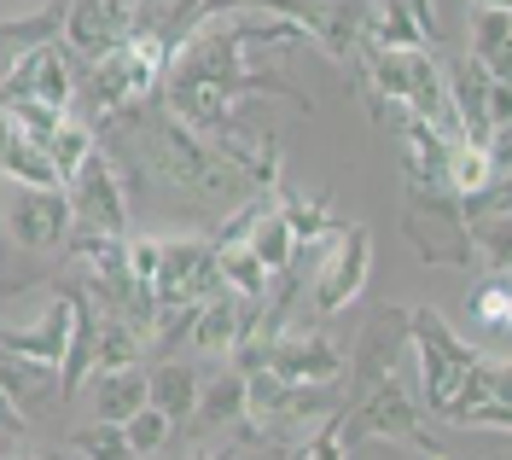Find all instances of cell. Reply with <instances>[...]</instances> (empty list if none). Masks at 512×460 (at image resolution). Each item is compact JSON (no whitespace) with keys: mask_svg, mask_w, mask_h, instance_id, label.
<instances>
[{"mask_svg":"<svg viewBox=\"0 0 512 460\" xmlns=\"http://www.w3.org/2000/svg\"><path fill=\"white\" fill-rule=\"evenodd\" d=\"M94 146H99V140H94V123H88V117H76V111H64L59 129L47 134V158H53V169H59V181H70Z\"/></svg>","mask_w":512,"mask_h":460,"instance_id":"24","label":"cell"},{"mask_svg":"<svg viewBox=\"0 0 512 460\" xmlns=\"http://www.w3.org/2000/svg\"><path fill=\"white\" fill-rule=\"evenodd\" d=\"M64 198H70V228H88V233H111L123 239L128 233V187L117 181V169L105 152H88L82 169L64 181Z\"/></svg>","mask_w":512,"mask_h":460,"instance_id":"6","label":"cell"},{"mask_svg":"<svg viewBox=\"0 0 512 460\" xmlns=\"http://www.w3.org/2000/svg\"><path fill=\"white\" fill-rule=\"evenodd\" d=\"M454 426H472V431H512V396H478L466 402V414Z\"/></svg>","mask_w":512,"mask_h":460,"instance_id":"30","label":"cell"},{"mask_svg":"<svg viewBox=\"0 0 512 460\" xmlns=\"http://www.w3.org/2000/svg\"><path fill=\"white\" fill-rule=\"evenodd\" d=\"M198 373H192V362H175V356H158V362H146V402L158 408L169 426L181 431L192 414V402H198Z\"/></svg>","mask_w":512,"mask_h":460,"instance_id":"16","label":"cell"},{"mask_svg":"<svg viewBox=\"0 0 512 460\" xmlns=\"http://www.w3.org/2000/svg\"><path fill=\"white\" fill-rule=\"evenodd\" d=\"M0 181H24V187H64L53 158H47V140H30V134H12L0 146Z\"/></svg>","mask_w":512,"mask_h":460,"instance_id":"23","label":"cell"},{"mask_svg":"<svg viewBox=\"0 0 512 460\" xmlns=\"http://www.w3.org/2000/svg\"><path fill=\"white\" fill-rule=\"evenodd\" d=\"M280 210H286L297 245H303V239H320L326 228H338V222H332V204H326L320 193H286L280 198Z\"/></svg>","mask_w":512,"mask_h":460,"instance_id":"28","label":"cell"},{"mask_svg":"<svg viewBox=\"0 0 512 460\" xmlns=\"http://www.w3.org/2000/svg\"><path fill=\"white\" fill-rule=\"evenodd\" d=\"M239 420H245V373H239V367H222L216 379H204V385H198V402H192L187 426H181L192 437L187 449L198 455L210 431H233Z\"/></svg>","mask_w":512,"mask_h":460,"instance_id":"12","label":"cell"},{"mask_svg":"<svg viewBox=\"0 0 512 460\" xmlns=\"http://www.w3.org/2000/svg\"><path fill=\"white\" fill-rule=\"evenodd\" d=\"M245 245H251L268 268H286V257L297 251V233H291L286 210H280V198H274V193H262V204H256V216H251V233H245Z\"/></svg>","mask_w":512,"mask_h":460,"instance_id":"22","label":"cell"},{"mask_svg":"<svg viewBox=\"0 0 512 460\" xmlns=\"http://www.w3.org/2000/svg\"><path fill=\"white\" fill-rule=\"evenodd\" d=\"M408 350V309H396V303H384L379 315H367L361 332H355V350L344 356V402L367 391L373 379L390 373V362Z\"/></svg>","mask_w":512,"mask_h":460,"instance_id":"7","label":"cell"},{"mask_svg":"<svg viewBox=\"0 0 512 460\" xmlns=\"http://www.w3.org/2000/svg\"><path fill=\"white\" fill-rule=\"evenodd\" d=\"M256 332V297H239V292H210L198 303V321H192V350H204V356H227L239 338H251Z\"/></svg>","mask_w":512,"mask_h":460,"instance_id":"11","label":"cell"},{"mask_svg":"<svg viewBox=\"0 0 512 460\" xmlns=\"http://www.w3.org/2000/svg\"><path fill=\"white\" fill-rule=\"evenodd\" d=\"M128 362H146V338H140L134 327H123L117 315H99L94 373H105V367H128Z\"/></svg>","mask_w":512,"mask_h":460,"instance_id":"25","label":"cell"},{"mask_svg":"<svg viewBox=\"0 0 512 460\" xmlns=\"http://www.w3.org/2000/svg\"><path fill=\"white\" fill-rule=\"evenodd\" d=\"M472 327H483L495 344H507L512 332V292H507V274H489L478 292H472Z\"/></svg>","mask_w":512,"mask_h":460,"instance_id":"26","label":"cell"},{"mask_svg":"<svg viewBox=\"0 0 512 460\" xmlns=\"http://www.w3.org/2000/svg\"><path fill=\"white\" fill-rule=\"evenodd\" d=\"M443 88H448L454 129L466 134V140H489V129H495V117H489L495 76H489V70H483L472 53H460V59H448V65H443Z\"/></svg>","mask_w":512,"mask_h":460,"instance_id":"10","label":"cell"},{"mask_svg":"<svg viewBox=\"0 0 512 460\" xmlns=\"http://www.w3.org/2000/svg\"><path fill=\"white\" fill-rule=\"evenodd\" d=\"M408 12H414V24L425 30V41L437 47V35H443V24H437V0H402Z\"/></svg>","mask_w":512,"mask_h":460,"instance_id":"32","label":"cell"},{"mask_svg":"<svg viewBox=\"0 0 512 460\" xmlns=\"http://www.w3.org/2000/svg\"><path fill=\"white\" fill-rule=\"evenodd\" d=\"M152 292H158V303H204L210 292H222L210 239H158Z\"/></svg>","mask_w":512,"mask_h":460,"instance_id":"8","label":"cell"},{"mask_svg":"<svg viewBox=\"0 0 512 460\" xmlns=\"http://www.w3.org/2000/svg\"><path fill=\"white\" fill-rule=\"evenodd\" d=\"M210 251H216V274H222L227 292L239 297H256L262 303V292H268V280H274V268L256 257L245 239H210Z\"/></svg>","mask_w":512,"mask_h":460,"instance_id":"21","label":"cell"},{"mask_svg":"<svg viewBox=\"0 0 512 460\" xmlns=\"http://www.w3.org/2000/svg\"><path fill=\"white\" fill-rule=\"evenodd\" d=\"M123 263H128L134 280H146V286H152V274H158V239H134V233H128V239H123Z\"/></svg>","mask_w":512,"mask_h":460,"instance_id":"31","label":"cell"},{"mask_svg":"<svg viewBox=\"0 0 512 460\" xmlns=\"http://www.w3.org/2000/svg\"><path fill=\"white\" fill-rule=\"evenodd\" d=\"M94 338H99V309L88 292H76L70 286V338H64V356H59V396H70L88 385V373H94Z\"/></svg>","mask_w":512,"mask_h":460,"instance_id":"14","label":"cell"},{"mask_svg":"<svg viewBox=\"0 0 512 460\" xmlns=\"http://www.w3.org/2000/svg\"><path fill=\"white\" fill-rule=\"evenodd\" d=\"M466 53H472L495 82H512V6H472Z\"/></svg>","mask_w":512,"mask_h":460,"instance_id":"17","label":"cell"},{"mask_svg":"<svg viewBox=\"0 0 512 460\" xmlns=\"http://www.w3.org/2000/svg\"><path fill=\"white\" fill-rule=\"evenodd\" d=\"M18 449H24V443H18V437H6V431H0V455H18Z\"/></svg>","mask_w":512,"mask_h":460,"instance_id":"33","label":"cell"},{"mask_svg":"<svg viewBox=\"0 0 512 460\" xmlns=\"http://www.w3.org/2000/svg\"><path fill=\"white\" fill-rule=\"evenodd\" d=\"M414 350V344H408ZM408 350L390 362L384 379H373L367 391L338 408V449L350 455L355 443H396V449H414V455H443L437 431L425 426V408H419V367L408 362Z\"/></svg>","mask_w":512,"mask_h":460,"instance_id":"1","label":"cell"},{"mask_svg":"<svg viewBox=\"0 0 512 460\" xmlns=\"http://www.w3.org/2000/svg\"><path fill=\"white\" fill-rule=\"evenodd\" d=\"M367 280H373V233L367 228H332L320 239L315 251V268H309V303H315V315H338V309H350L355 297L367 292Z\"/></svg>","mask_w":512,"mask_h":460,"instance_id":"3","label":"cell"},{"mask_svg":"<svg viewBox=\"0 0 512 460\" xmlns=\"http://www.w3.org/2000/svg\"><path fill=\"white\" fill-rule=\"evenodd\" d=\"M88 385H94V420H117V426H123L128 414L146 402V362L88 373Z\"/></svg>","mask_w":512,"mask_h":460,"instance_id":"18","label":"cell"},{"mask_svg":"<svg viewBox=\"0 0 512 460\" xmlns=\"http://www.w3.org/2000/svg\"><path fill=\"white\" fill-rule=\"evenodd\" d=\"M472 6H512V0H472Z\"/></svg>","mask_w":512,"mask_h":460,"instance_id":"35","label":"cell"},{"mask_svg":"<svg viewBox=\"0 0 512 460\" xmlns=\"http://www.w3.org/2000/svg\"><path fill=\"white\" fill-rule=\"evenodd\" d=\"M123 437H128V455H163V449H169V437H175V426L163 420L152 402H140V408L123 420Z\"/></svg>","mask_w":512,"mask_h":460,"instance_id":"27","label":"cell"},{"mask_svg":"<svg viewBox=\"0 0 512 460\" xmlns=\"http://www.w3.org/2000/svg\"><path fill=\"white\" fill-rule=\"evenodd\" d=\"M64 6H70V0H41V6L18 12V18H0V59H18V53L41 47V41H59Z\"/></svg>","mask_w":512,"mask_h":460,"instance_id":"20","label":"cell"},{"mask_svg":"<svg viewBox=\"0 0 512 460\" xmlns=\"http://www.w3.org/2000/svg\"><path fill=\"white\" fill-rule=\"evenodd\" d=\"M0 391L18 402V414H24V420H41V414L64 408L59 367L35 362V356H18V350H0Z\"/></svg>","mask_w":512,"mask_h":460,"instance_id":"13","label":"cell"},{"mask_svg":"<svg viewBox=\"0 0 512 460\" xmlns=\"http://www.w3.org/2000/svg\"><path fill=\"white\" fill-rule=\"evenodd\" d=\"M82 65H88V59H76L64 41H41V47H30V53L6 59L0 99L30 94V99H41V105H53V111H76V82H82Z\"/></svg>","mask_w":512,"mask_h":460,"instance_id":"5","label":"cell"},{"mask_svg":"<svg viewBox=\"0 0 512 460\" xmlns=\"http://www.w3.org/2000/svg\"><path fill=\"white\" fill-rule=\"evenodd\" d=\"M6 140H12V123H6V105H0V146H6Z\"/></svg>","mask_w":512,"mask_h":460,"instance_id":"34","label":"cell"},{"mask_svg":"<svg viewBox=\"0 0 512 460\" xmlns=\"http://www.w3.org/2000/svg\"><path fill=\"white\" fill-rule=\"evenodd\" d=\"M64 338H70V292H53V303L30 327H6L0 321V350H18V356H35V362H53V367L64 356Z\"/></svg>","mask_w":512,"mask_h":460,"instance_id":"15","label":"cell"},{"mask_svg":"<svg viewBox=\"0 0 512 460\" xmlns=\"http://www.w3.org/2000/svg\"><path fill=\"white\" fill-rule=\"evenodd\" d=\"M0 228L18 251H64L70 239V198L64 187L0 181Z\"/></svg>","mask_w":512,"mask_h":460,"instance_id":"4","label":"cell"},{"mask_svg":"<svg viewBox=\"0 0 512 460\" xmlns=\"http://www.w3.org/2000/svg\"><path fill=\"white\" fill-rule=\"evenodd\" d=\"M76 455H111V460H128V437L117 420H94V426H76L70 437H64Z\"/></svg>","mask_w":512,"mask_h":460,"instance_id":"29","label":"cell"},{"mask_svg":"<svg viewBox=\"0 0 512 460\" xmlns=\"http://www.w3.org/2000/svg\"><path fill=\"white\" fill-rule=\"evenodd\" d=\"M402 233L419 263L431 268H478L472 228L460 216V193L448 187H402Z\"/></svg>","mask_w":512,"mask_h":460,"instance_id":"2","label":"cell"},{"mask_svg":"<svg viewBox=\"0 0 512 460\" xmlns=\"http://www.w3.org/2000/svg\"><path fill=\"white\" fill-rule=\"evenodd\" d=\"M128 24H134V6L128 0H70L59 41L76 59H99V53H111V47L128 41Z\"/></svg>","mask_w":512,"mask_h":460,"instance_id":"9","label":"cell"},{"mask_svg":"<svg viewBox=\"0 0 512 460\" xmlns=\"http://www.w3.org/2000/svg\"><path fill=\"white\" fill-rule=\"evenodd\" d=\"M501 175H512V164H501L483 140H466V134H454L448 140V187L460 198H472L483 193L489 181H501Z\"/></svg>","mask_w":512,"mask_h":460,"instance_id":"19","label":"cell"}]
</instances>
